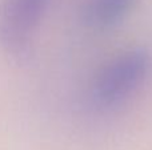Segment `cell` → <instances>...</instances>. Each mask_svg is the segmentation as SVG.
I'll return each instance as SVG.
<instances>
[{"label":"cell","mask_w":152,"mask_h":150,"mask_svg":"<svg viewBox=\"0 0 152 150\" xmlns=\"http://www.w3.org/2000/svg\"><path fill=\"white\" fill-rule=\"evenodd\" d=\"M135 1L136 0H87L83 19L92 28H110L128 15Z\"/></svg>","instance_id":"3957f363"},{"label":"cell","mask_w":152,"mask_h":150,"mask_svg":"<svg viewBox=\"0 0 152 150\" xmlns=\"http://www.w3.org/2000/svg\"><path fill=\"white\" fill-rule=\"evenodd\" d=\"M51 0H0V48L8 55L26 52Z\"/></svg>","instance_id":"7a4b0ae2"},{"label":"cell","mask_w":152,"mask_h":150,"mask_svg":"<svg viewBox=\"0 0 152 150\" xmlns=\"http://www.w3.org/2000/svg\"><path fill=\"white\" fill-rule=\"evenodd\" d=\"M151 57L142 49L120 53L104 65L91 87V100L100 109H111L128 100L147 80Z\"/></svg>","instance_id":"6da1fadb"}]
</instances>
